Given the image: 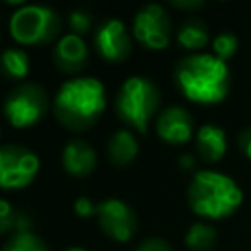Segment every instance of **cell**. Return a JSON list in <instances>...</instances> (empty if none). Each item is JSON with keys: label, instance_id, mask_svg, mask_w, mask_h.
Returning a JSON list of instances; mask_svg holds the SVG:
<instances>
[{"label": "cell", "instance_id": "ffe728a7", "mask_svg": "<svg viewBox=\"0 0 251 251\" xmlns=\"http://www.w3.org/2000/svg\"><path fill=\"white\" fill-rule=\"evenodd\" d=\"M2 251H49V247L33 231H24L10 235L2 245Z\"/></svg>", "mask_w": 251, "mask_h": 251}, {"label": "cell", "instance_id": "4fadbf2b", "mask_svg": "<svg viewBox=\"0 0 251 251\" xmlns=\"http://www.w3.org/2000/svg\"><path fill=\"white\" fill-rule=\"evenodd\" d=\"M61 163L67 175L75 178H84L96 169V151L84 139H71L61 153Z\"/></svg>", "mask_w": 251, "mask_h": 251}, {"label": "cell", "instance_id": "30bf717a", "mask_svg": "<svg viewBox=\"0 0 251 251\" xmlns=\"http://www.w3.org/2000/svg\"><path fill=\"white\" fill-rule=\"evenodd\" d=\"M94 49L106 63L120 65L131 55V33L122 20L108 18L94 31Z\"/></svg>", "mask_w": 251, "mask_h": 251}, {"label": "cell", "instance_id": "3957f363", "mask_svg": "<svg viewBox=\"0 0 251 251\" xmlns=\"http://www.w3.org/2000/svg\"><path fill=\"white\" fill-rule=\"evenodd\" d=\"M186 200L190 210L206 220H222L237 212L243 202L239 184L218 171H198L192 175Z\"/></svg>", "mask_w": 251, "mask_h": 251}, {"label": "cell", "instance_id": "f1b7e54d", "mask_svg": "<svg viewBox=\"0 0 251 251\" xmlns=\"http://www.w3.org/2000/svg\"><path fill=\"white\" fill-rule=\"evenodd\" d=\"M0 135H2V129H0Z\"/></svg>", "mask_w": 251, "mask_h": 251}, {"label": "cell", "instance_id": "d4e9b609", "mask_svg": "<svg viewBox=\"0 0 251 251\" xmlns=\"http://www.w3.org/2000/svg\"><path fill=\"white\" fill-rule=\"evenodd\" d=\"M237 149L241 151L243 157L251 161V127H245L237 133Z\"/></svg>", "mask_w": 251, "mask_h": 251}, {"label": "cell", "instance_id": "83f0119b", "mask_svg": "<svg viewBox=\"0 0 251 251\" xmlns=\"http://www.w3.org/2000/svg\"><path fill=\"white\" fill-rule=\"evenodd\" d=\"M63 251H86L84 247H67V249H63Z\"/></svg>", "mask_w": 251, "mask_h": 251}, {"label": "cell", "instance_id": "8fae6325", "mask_svg": "<svg viewBox=\"0 0 251 251\" xmlns=\"http://www.w3.org/2000/svg\"><path fill=\"white\" fill-rule=\"evenodd\" d=\"M155 131L161 141L169 145H184L196 135L194 120L182 106H167L159 112Z\"/></svg>", "mask_w": 251, "mask_h": 251}, {"label": "cell", "instance_id": "ac0fdd59", "mask_svg": "<svg viewBox=\"0 0 251 251\" xmlns=\"http://www.w3.org/2000/svg\"><path fill=\"white\" fill-rule=\"evenodd\" d=\"M31 218L24 212H18L12 208V204L4 198H0V235H14V233H24L31 231Z\"/></svg>", "mask_w": 251, "mask_h": 251}, {"label": "cell", "instance_id": "8992f818", "mask_svg": "<svg viewBox=\"0 0 251 251\" xmlns=\"http://www.w3.org/2000/svg\"><path fill=\"white\" fill-rule=\"evenodd\" d=\"M4 118L16 129H27L39 124L49 110V94L37 82H22L4 98Z\"/></svg>", "mask_w": 251, "mask_h": 251}, {"label": "cell", "instance_id": "2e32d148", "mask_svg": "<svg viewBox=\"0 0 251 251\" xmlns=\"http://www.w3.org/2000/svg\"><path fill=\"white\" fill-rule=\"evenodd\" d=\"M176 41L182 49L190 51V55L202 53V49L210 43V29L202 20L186 18L176 29Z\"/></svg>", "mask_w": 251, "mask_h": 251}, {"label": "cell", "instance_id": "cb8c5ba5", "mask_svg": "<svg viewBox=\"0 0 251 251\" xmlns=\"http://www.w3.org/2000/svg\"><path fill=\"white\" fill-rule=\"evenodd\" d=\"M75 214L80 216V218H90V216H96V204L88 198V196H78L75 200Z\"/></svg>", "mask_w": 251, "mask_h": 251}, {"label": "cell", "instance_id": "52a82bcc", "mask_svg": "<svg viewBox=\"0 0 251 251\" xmlns=\"http://www.w3.org/2000/svg\"><path fill=\"white\" fill-rule=\"evenodd\" d=\"M39 173V157L18 143L0 145V190H20Z\"/></svg>", "mask_w": 251, "mask_h": 251}, {"label": "cell", "instance_id": "44dd1931", "mask_svg": "<svg viewBox=\"0 0 251 251\" xmlns=\"http://www.w3.org/2000/svg\"><path fill=\"white\" fill-rule=\"evenodd\" d=\"M237 47H239V39H237V35L231 33V31H222V33H218V35L212 39V51H214L212 55L218 57V59L224 61V63L235 55Z\"/></svg>", "mask_w": 251, "mask_h": 251}, {"label": "cell", "instance_id": "d6986e66", "mask_svg": "<svg viewBox=\"0 0 251 251\" xmlns=\"http://www.w3.org/2000/svg\"><path fill=\"white\" fill-rule=\"evenodd\" d=\"M216 237L218 235L212 224L194 222L184 235V243L190 251H210L216 245Z\"/></svg>", "mask_w": 251, "mask_h": 251}, {"label": "cell", "instance_id": "7a4b0ae2", "mask_svg": "<svg viewBox=\"0 0 251 251\" xmlns=\"http://www.w3.org/2000/svg\"><path fill=\"white\" fill-rule=\"evenodd\" d=\"M173 78L182 96L196 104H218L229 92V69L212 53H194L176 61Z\"/></svg>", "mask_w": 251, "mask_h": 251}, {"label": "cell", "instance_id": "277c9868", "mask_svg": "<svg viewBox=\"0 0 251 251\" xmlns=\"http://www.w3.org/2000/svg\"><path fill=\"white\" fill-rule=\"evenodd\" d=\"M161 106V92L157 84L141 75L129 76L122 82L114 98V110L120 122L137 133H145L149 122Z\"/></svg>", "mask_w": 251, "mask_h": 251}, {"label": "cell", "instance_id": "5bb4252c", "mask_svg": "<svg viewBox=\"0 0 251 251\" xmlns=\"http://www.w3.org/2000/svg\"><path fill=\"white\" fill-rule=\"evenodd\" d=\"M196 153L206 163H218L226 155L227 149V137L226 131L216 124H204L196 129L194 135Z\"/></svg>", "mask_w": 251, "mask_h": 251}, {"label": "cell", "instance_id": "7402d4cb", "mask_svg": "<svg viewBox=\"0 0 251 251\" xmlns=\"http://www.w3.org/2000/svg\"><path fill=\"white\" fill-rule=\"evenodd\" d=\"M67 22H69L71 33H75V35H78V37L86 35V33L90 31V27H92V16H90V12H86V10H82V8L71 10Z\"/></svg>", "mask_w": 251, "mask_h": 251}, {"label": "cell", "instance_id": "9c48e42d", "mask_svg": "<svg viewBox=\"0 0 251 251\" xmlns=\"http://www.w3.org/2000/svg\"><path fill=\"white\" fill-rule=\"evenodd\" d=\"M96 222L104 235L126 243L137 231V216L133 208L120 198H104L96 202Z\"/></svg>", "mask_w": 251, "mask_h": 251}, {"label": "cell", "instance_id": "484cf974", "mask_svg": "<svg viewBox=\"0 0 251 251\" xmlns=\"http://www.w3.org/2000/svg\"><path fill=\"white\" fill-rule=\"evenodd\" d=\"M171 6L176 10H182V12H194V10H200L204 6V2L202 0H173Z\"/></svg>", "mask_w": 251, "mask_h": 251}, {"label": "cell", "instance_id": "ba28073f", "mask_svg": "<svg viewBox=\"0 0 251 251\" xmlns=\"http://www.w3.org/2000/svg\"><path fill=\"white\" fill-rule=\"evenodd\" d=\"M133 37L139 45L151 51H163L169 47L173 25L165 6L151 2L137 10L133 16Z\"/></svg>", "mask_w": 251, "mask_h": 251}, {"label": "cell", "instance_id": "5b68a950", "mask_svg": "<svg viewBox=\"0 0 251 251\" xmlns=\"http://www.w3.org/2000/svg\"><path fill=\"white\" fill-rule=\"evenodd\" d=\"M63 20L57 10L41 4H25L10 18V35L25 47L49 45L61 37Z\"/></svg>", "mask_w": 251, "mask_h": 251}, {"label": "cell", "instance_id": "e0dca14e", "mask_svg": "<svg viewBox=\"0 0 251 251\" xmlns=\"http://www.w3.org/2000/svg\"><path fill=\"white\" fill-rule=\"evenodd\" d=\"M0 73L4 78L14 82H25L24 78L29 75V55L22 47H8L0 53Z\"/></svg>", "mask_w": 251, "mask_h": 251}, {"label": "cell", "instance_id": "9a60e30c", "mask_svg": "<svg viewBox=\"0 0 251 251\" xmlns=\"http://www.w3.org/2000/svg\"><path fill=\"white\" fill-rule=\"evenodd\" d=\"M137 153H139V143H137L133 131L127 127L114 131L106 143V157L116 167L129 165L131 161H135Z\"/></svg>", "mask_w": 251, "mask_h": 251}, {"label": "cell", "instance_id": "6da1fadb", "mask_svg": "<svg viewBox=\"0 0 251 251\" xmlns=\"http://www.w3.org/2000/svg\"><path fill=\"white\" fill-rule=\"evenodd\" d=\"M106 110V88L96 76H75L65 80L53 100L57 122L69 131L90 129Z\"/></svg>", "mask_w": 251, "mask_h": 251}, {"label": "cell", "instance_id": "603a6c76", "mask_svg": "<svg viewBox=\"0 0 251 251\" xmlns=\"http://www.w3.org/2000/svg\"><path fill=\"white\" fill-rule=\"evenodd\" d=\"M133 251H173V247L161 237H147L139 241Z\"/></svg>", "mask_w": 251, "mask_h": 251}, {"label": "cell", "instance_id": "4316f807", "mask_svg": "<svg viewBox=\"0 0 251 251\" xmlns=\"http://www.w3.org/2000/svg\"><path fill=\"white\" fill-rule=\"evenodd\" d=\"M194 165H196V161H194L192 155H188V153L180 155V159H178V167H180V169H184V171H192Z\"/></svg>", "mask_w": 251, "mask_h": 251}, {"label": "cell", "instance_id": "7c38bea8", "mask_svg": "<svg viewBox=\"0 0 251 251\" xmlns=\"http://www.w3.org/2000/svg\"><path fill=\"white\" fill-rule=\"evenodd\" d=\"M53 65L65 75L80 73L88 65L86 41L75 33L61 35L53 47Z\"/></svg>", "mask_w": 251, "mask_h": 251}]
</instances>
